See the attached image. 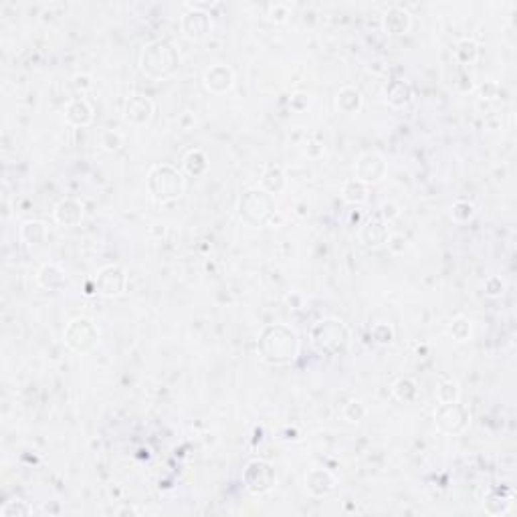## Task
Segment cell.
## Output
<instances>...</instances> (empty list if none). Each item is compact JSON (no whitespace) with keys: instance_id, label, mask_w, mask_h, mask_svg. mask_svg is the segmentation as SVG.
<instances>
[{"instance_id":"6da1fadb","label":"cell","mask_w":517,"mask_h":517,"mask_svg":"<svg viewBox=\"0 0 517 517\" xmlns=\"http://www.w3.org/2000/svg\"><path fill=\"white\" fill-rule=\"evenodd\" d=\"M258 358L269 366H287L299 353V338L285 323H269L258 333Z\"/></svg>"},{"instance_id":"7a4b0ae2","label":"cell","mask_w":517,"mask_h":517,"mask_svg":"<svg viewBox=\"0 0 517 517\" xmlns=\"http://www.w3.org/2000/svg\"><path fill=\"white\" fill-rule=\"evenodd\" d=\"M180 67V55L176 47L166 41L158 39L148 43L140 55V69L146 77H150L154 81H166L170 79Z\"/></svg>"},{"instance_id":"3957f363","label":"cell","mask_w":517,"mask_h":517,"mask_svg":"<svg viewBox=\"0 0 517 517\" xmlns=\"http://www.w3.org/2000/svg\"><path fill=\"white\" fill-rule=\"evenodd\" d=\"M148 194L158 204H168L178 200L186 190L184 174L172 164H156L148 172Z\"/></svg>"},{"instance_id":"277c9868","label":"cell","mask_w":517,"mask_h":517,"mask_svg":"<svg viewBox=\"0 0 517 517\" xmlns=\"http://www.w3.org/2000/svg\"><path fill=\"white\" fill-rule=\"evenodd\" d=\"M236 212L241 223L253 229H261V226H267L271 219L277 214V200L263 189H249L241 194Z\"/></svg>"},{"instance_id":"5b68a950","label":"cell","mask_w":517,"mask_h":517,"mask_svg":"<svg viewBox=\"0 0 517 517\" xmlns=\"http://www.w3.org/2000/svg\"><path fill=\"white\" fill-rule=\"evenodd\" d=\"M311 346L323 356H340L350 346V329L338 318L319 319L309 331Z\"/></svg>"},{"instance_id":"8992f818","label":"cell","mask_w":517,"mask_h":517,"mask_svg":"<svg viewBox=\"0 0 517 517\" xmlns=\"http://www.w3.org/2000/svg\"><path fill=\"white\" fill-rule=\"evenodd\" d=\"M99 338H101V331H99L94 319L89 318L71 319L65 331H63L65 346L75 353L94 352L95 348L99 346Z\"/></svg>"},{"instance_id":"52a82bcc","label":"cell","mask_w":517,"mask_h":517,"mask_svg":"<svg viewBox=\"0 0 517 517\" xmlns=\"http://www.w3.org/2000/svg\"><path fill=\"white\" fill-rule=\"evenodd\" d=\"M243 485L251 495H265L277 485V473L269 461L253 458L243 469Z\"/></svg>"},{"instance_id":"ba28073f","label":"cell","mask_w":517,"mask_h":517,"mask_svg":"<svg viewBox=\"0 0 517 517\" xmlns=\"http://www.w3.org/2000/svg\"><path fill=\"white\" fill-rule=\"evenodd\" d=\"M435 424L443 435H461L469 428L471 412L461 402L438 404L435 411Z\"/></svg>"},{"instance_id":"9c48e42d","label":"cell","mask_w":517,"mask_h":517,"mask_svg":"<svg viewBox=\"0 0 517 517\" xmlns=\"http://www.w3.org/2000/svg\"><path fill=\"white\" fill-rule=\"evenodd\" d=\"M95 291L104 297H119L128 291V273L119 265H107L95 277Z\"/></svg>"},{"instance_id":"30bf717a","label":"cell","mask_w":517,"mask_h":517,"mask_svg":"<svg viewBox=\"0 0 517 517\" xmlns=\"http://www.w3.org/2000/svg\"><path fill=\"white\" fill-rule=\"evenodd\" d=\"M212 16L202 9H189L180 19V31L189 41H204L212 33Z\"/></svg>"},{"instance_id":"8fae6325","label":"cell","mask_w":517,"mask_h":517,"mask_svg":"<svg viewBox=\"0 0 517 517\" xmlns=\"http://www.w3.org/2000/svg\"><path fill=\"white\" fill-rule=\"evenodd\" d=\"M353 170H356V178L358 180H362L364 184L372 186V184H378L382 178L386 176V158L378 152H364L358 158Z\"/></svg>"},{"instance_id":"7c38bea8","label":"cell","mask_w":517,"mask_h":517,"mask_svg":"<svg viewBox=\"0 0 517 517\" xmlns=\"http://www.w3.org/2000/svg\"><path fill=\"white\" fill-rule=\"evenodd\" d=\"M154 101L150 97L141 94L129 95L124 104V119L126 124L134 126V128H144L150 124V119L154 118Z\"/></svg>"},{"instance_id":"4fadbf2b","label":"cell","mask_w":517,"mask_h":517,"mask_svg":"<svg viewBox=\"0 0 517 517\" xmlns=\"http://www.w3.org/2000/svg\"><path fill=\"white\" fill-rule=\"evenodd\" d=\"M202 83H204V87H206L211 94L223 95L233 89V85H235V71L231 69L229 65H224V63H216V65H211L209 69L204 71Z\"/></svg>"},{"instance_id":"5bb4252c","label":"cell","mask_w":517,"mask_h":517,"mask_svg":"<svg viewBox=\"0 0 517 517\" xmlns=\"http://www.w3.org/2000/svg\"><path fill=\"white\" fill-rule=\"evenodd\" d=\"M358 239L360 243L368 249H382L386 247L388 239H390V229H388L386 221H382L380 216L368 219L360 231H358Z\"/></svg>"},{"instance_id":"9a60e30c","label":"cell","mask_w":517,"mask_h":517,"mask_svg":"<svg viewBox=\"0 0 517 517\" xmlns=\"http://www.w3.org/2000/svg\"><path fill=\"white\" fill-rule=\"evenodd\" d=\"M336 485H338V477L328 469L316 467L306 475V489L311 497H318V499L328 497L336 489Z\"/></svg>"},{"instance_id":"2e32d148","label":"cell","mask_w":517,"mask_h":517,"mask_svg":"<svg viewBox=\"0 0 517 517\" xmlns=\"http://www.w3.org/2000/svg\"><path fill=\"white\" fill-rule=\"evenodd\" d=\"M53 219H55V223L59 224V226H67V229L79 226L83 223V219H85V206H83L81 200L63 199L55 206Z\"/></svg>"},{"instance_id":"e0dca14e","label":"cell","mask_w":517,"mask_h":517,"mask_svg":"<svg viewBox=\"0 0 517 517\" xmlns=\"http://www.w3.org/2000/svg\"><path fill=\"white\" fill-rule=\"evenodd\" d=\"M412 16L411 12L402 6H390L384 14H382V31L388 36H402L411 31Z\"/></svg>"},{"instance_id":"ac0fdd59","label":"cell","mask_w":517,"mask_h":517,"mask_svg":"<svg viewBox=\"0 0 517 517\" xmlns=\"http://www.w3.org/2000/svg\"><path fill=\"white\" fill-rule=\"evenodd\" d=\"M513 506V491L509 487H491L483 497V509L489 516H507Z\"/></svg>"},{"instance_id":"d6986e66","label":"cell","mask_w":517,"mask_h":517,"mask_svg":"<svg viewBox=\"0 0 517 517\" xmlns=\"http://www.w3.org/2000/svg\"><path fill=\"white\" fill-rule=\"evenodd\" d=\"M65 119L73 128H87L94 121V107L85 97H71L65 106Z\"/></svg>"},{"instance_id":"ffe728a7","label":"cell","mask_w":517,"mask_h":517,"mask_svg":"<svg viewBox=\"0 0 517 517\" xmlns=\"http://www.w3.org/2000/svg\"><path fill=\"white\" fill-rule=\"evenodd\" d=\"M36 285L43 291H61L67 285V273L59 263H45L36 271Z\"/></svg>"},{"instance_id":"44dd1931","label":"cell","mask_w":517,"mask_h":517,"mask_svg":"<svg viewBox=\"0 0 517 517\" xmlns=\"http://www.w3.org/2000/svg\"><path fill=\"white\" fill-rule=\"evenodd\" d=\"M258 189H263L265 192H269V194H279L285 190L287 186V174H285V170H283L281 166L277 164H267L263 168V174L258 178Z\"/></svg>"},{"instance_id":"7402d4cb","label":"cell","mask_w":517,"mask_h":517,"mask_svg":"<svg viewBox=\"0 0 517 517\" xmlns=\"http://www.w3.org/2000/svg\"><path fill=\"white\" fill-rule=\"evenodd\" d=\"M364 106V97L362 94L352 87V85H346L341 87L338 95H336V109L340 114H346V116H352V114H358L360 109Z\"/></svg>"},{"instance_id":"603a6c76","label":"cell","mask_w":517,"mask_h":517,"mask_svg":"<svg viewBox=\"0 0 517 517\" xmlns=\"http://www.w3.org/2000/svg\"><path fill=\"white\" fill-rule=\"evenodd\" d=\"M414 91H412V85L404 79H392L386 85V101L388 106L396 107H406L412 101Z\"/></svg>"},{"instance_id":"cb8c5ba5","label":"cell","mask_w":517,"mask_h":517,"mask_svg":"<svg viewBox=\"0 0 517 517\" xmlns=\"http://www.w3.org/2000/svg\"><path fill=\"white\" fill-rule=\"evenodd\" d=\"M341 199H343V202L353 204V206L366 204L368 199H370V186L364 184L362 180H358V178H350L341 186Z\"/></svg>"},{"instance_id":"d4e9b609","label":"cell","mask_w":517,"mask_h":517,"mask_svg":"<svg viewBox=\"0 0 517 517\" xmlns=\"http://www.w3.org/2000/svg\"><path fill=\"white\" fill-rule=\"evenodd\" d=\"M209 156L202 152V150H190L186 156H184V162H182V170L184 174H189L192 178H202L206 172H209Z\"/></svg>"},{"instance_id":"484cf974","label":"cell","mask_w":517,"mask_h":517,"mask_svg":"<svg viewBox=\"0 0 517 517\" xmlns=\"http://www.w3.org/2000/svg\"><path fill=\"white\" fill-rule=\"evenodd\" d=\"M453 57L461 67H471L479 59V43L473 39H461L455 49H453Z\"/></svg>"},{"instance_id":"4316f807","label":"cell","mask_w":517,"mask_h":517,"mask_svg":"<svg viewBox=\"0 0 517 517\" xmlns=\"http://www.w3.org/2000/svg\"><path fill=\"white\" fill-rule=\"evenodd\" d=\"M49 229L47 224L41 221H24L21 224V239L29 247H39L47 241Z\"/></svg>"},{"instance_id":"83f0119b","label":"cell","mask_w":517,"mask_h":517,"mask_svg":"<svg viewBox=\"0 0 517 517\" xmlns=\"http://www.w3.org/2000/svg\"><path fill=\"white\" fill-rule=\"evenodd\" d=\"M392 396L402 402V404H412L416 402L418 396H421V390H418V384L416 380H412L408 376L398 378L394 384H392Z\"/></svg>"},{"instance_id":"f1b7e54d","label":"cell","mask_w":517,"mask_h":517,"mask_svg":"<svg viewBox=\"0 0 517 517\" xmlns=\"http://www.w3.org/2000/svg\"><path fill=\"white\" fill-rule=\"evenodd\" d=\"M475 214H477V209H475V204L469 202V200H457V202L451 206V219H453V223L457 224L471 223V221L475 219Z\"/></svg>"},{"instance_id":"f546056e","label":"cell","mask_w":517,"mask_h":517,"mask_svg":"<svg viewBox=\"0 0 517 517\" xmlns=\"http://www.w3.org/2000/svg\"><path fill=\"white\" fill-rule=\"evenodd\" d=\"M124 144H126V138H124V134L118 131V129H106V131L99 136L101 150H106V152L109 154L119 152V150L124 148Z\"/></svg>"},{"instance_id":"4dcf8cb0","label":"cell","mask_w":517,"mask_h":517,"mask_svg":"<svg viewBox=\"0 0 517 517\" xmlns=\"http://www.w3.org/2000/svg\"><path fill=\"white\" fill-rule=\"evenodd\" d=\"M461 398V388L457 382L453 380H443L438 388H436V402L438 404H451V402H458Z\"/></svg>"},{"instance_id":"1f68e13d","label":"cell","mask_w":517,"mask_h":517,"mask_svg":"<svg viewBox=\"0 0 517 517\" xmlns=\"http://www.w3.org/2000/svg\"><path fill=\"white\" fill-rule=\"evenodd\" d=\"M33 516V507L23 499H11L0 507V517H26Z\"/></svg>"},{"instance_id":"d6a6232c","label":"cell","mask_w":517,"mask_h":517,"mask_svg":"<svg viewBox=\"0 0 517 517\" xmlns=\"http://www.w3.org/2000/svg\"><path fill=\"white\" fill-rule=\"evenodd\" d=\"M341 414H343V418H346L348 423L358 424L362 423L366 416H368V406H366L362 400H350V402L343 406Z\"/></svg>"},{"instance_id":"836d02e7","label":"cell","mask_w":517,"mask_h":517,"mask_svg":"<svg viewBox=\"0 0 517 517\" xmlns=\"http://www.w3.org/2000/svg\"><path fill=\"white\" fill-rule=\"evenodd\" d=\"M448 333H451L453 340L458 341V343L467 341L471 338V321L467 318H463V316L451 319V323H448Z\"/></svg>"},{"instance_id":"e575fe53","label":"cell","mask_w":517,"mask_h":517,"mask_svg":"<svg viewBox=\"0 0 517 517\" xmlns=\"http://www.w3.org/2000/svg\"><path fill=\"white\" fill-rule=\"evenodd\" d=\"M370 336H372V341L378 346H392L394 343V329H392V326L382 323V321L372 326Z\"/></svg>"},{"instance_id":"d590c367","label":"cell","mask_w":517,"mask_h":517,"mask_svg":"<svg viewBox=\"0 0 517 517\" xmlns=\"http://www.w3.org/2000/svg\"><path fill=\"white\" fill-rule=\"evenodd\" d=\"M293 6L287 4V2H277V4H271L269 6V21L275 24H285L291 16Z\"/></svg>"},{"instance_id":"8d00e7d4","label":"cell","mask_w":517,"mask_h":517,"mask_svg":"<svg viewBox=\"0 0 517 517\" xmlns=\"http://www.w3.org/2000/svg\"><path fill=\"white\" fill-rule=\"evenodd\" d=\"M485 293L489 295V297H501V295L506 293V281L501 277H497V275L487 277L485 279Z\"/></svg>"},{"instance_id":"74e56055","label":"cell","mask_w":517,"mask_h":517,"mask_svg":"<svg viewBox=\"0 0 517 517\" xmlns=\"http://www.w3.org/2000/svg\"><path fill=\"white\" fill-rule=\"evenodd\" d=\"M309 104H311V97H309V94H306V91H297V94L291 95V99H289V106H291V109L297 111V114L306 111Z\"/></svg>"},{"instance_id":"f35d334b","label":"cell","mask_w":517,"mask_h":517,"mask_svg":"<svg viewBox=\"0 0 517 517\" xmlns=\"http://www.w3.org/2000/svg\"><path fill=\"white\" fill-rule=\"evenodd\" d=\"M398 216H400V209L396 202H392V200L382 202V206H380V219H382V221L392 223V221H394V219H398Z\"/></svg>"},{"instance_id":"ab89813d","label":"cell","mask_w":517,"mask_h":517,"mask_svg":"<svg viewBox=\"0 0 517 517\" xmlns=\"http://www.w3.org/2000/svg\"><path fill=\"white\" fill-rule=\"evenodd\" d=\"M388 249H390V253H394V255H402L404 251H406V239L402 235H390L388 239Z\"/></svg>"},{"instance_id":"60d3db41","label":"cell","mask_w":517,"mask_h":517,"mask_svg":"<svg viewBox=\"0 0 517 517\" xmlns=\"http://www.w3.org/2000/svg\"><path fill=\"white\" fill-rule=\"evenodd\" d=\"M326 154V148L321 144H316V141H307L306 144V156L311 158V160H318V158H323Z\"/></svg>"},{"instance_id":"b9f144b4","label":"cell","mask_w":517,"mask_h":517,"mask_svg":"<svg viewBox=\"0 0 517 517\" xmlns=\"http://www.w3.org/2000/svg\"><path fill=\"white\" fill-rule=\"evenodd\" d=\"M73 85H75L79 91H87V89H91L94 81H91V77H89L87 73H77V75L73 77Z\"/></svg>"},{"instance_id":"7bdbcfd3","label":"cell","mask_w":517,"mask_h":517,"mask_svg":"<svg viewBox=\"0 0 517 517\" xmlns=\"http://www.w3.org/2000/svg\"><path fill=\"white\" fill-rule=\"evenodd\" d=\"M479 94H481L483 99H495L497 94H499V87H497V83L485 81L481 87H479Z\"/></svg>"},{"instance_id":"ee69618b","label":"cell","mask_w":517,"mask_h":517,"mask_svg":"<svg viewBox=\"0 0 517 517\" xmlns=\"http://www.w3.org/2000/svg\"><path fill=\"white\" fill-rule=\"evenodd\" d=\"M285 301H287V306H291V309H301L303 303H306L303 295L297 293V291H291V293L285 297Z\"/></svg>"},{"instance_id":"f6af8a7d","label":"cell","mask_w":517,"mask_h":517,"mask_svg":"<svg viewBox=\"0 0 517 517\" xmlns=\"http://www.w3.org/2000/svg\"><path fill=\"white\" fill-rule=\"evenodd\" d=\"M150 236L152 239H156V241H160V239H164L166 233H168V226H166L164 223H154L152 226H150Z\"/></svg>"},{"instance_id":"bcb514c9","label":"cell","mask_w":517,"mask_h":517,"mask_svg":"<svg viewBox=\"0 0 517 517\" xmlns=\"http://www.w3.org/2000/svg\"><path fill=\"white\" fill-rule=\"evenodd\" d=\"M283 435H285V436H283L285 441H297V438H299V436H297V431H289V428H287V431H285Z\"/></svg>"}]
</instances>
